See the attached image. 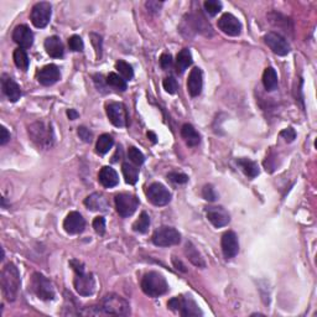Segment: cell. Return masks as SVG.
Masks as SVG:
<instances>
[{"label": "cell", "mask_w": 317, "mask_h": 317, "mask_svg": "<svg viewBox=\"0 0 317 317\" xmlns=\"http://www.w3.org/2000/svg\"><path fill=\"white\" fill-rule=\"evenodd\" d=\"M96 315L126 316L130 314V305L126 298L116 294H108L100 300L98 308L94 306Z\"/></svg>", "instance_id": "1"}, {"label": "cell", "mask_w": 317, "mask_h": 317, "mask_svg": "<svg viewBox=\"0 0 317 317\" xmlns=\"http://www.w3.org/2000/svg\"><path fill=\"white\" fill-rule=\"evenodd\" d=\"M20 284H22V279H20L19 269L12 263L5 265L2 272V291L8 301L16 300Z\"/></svg>", "instance_id": "2"}, {"label": "cell", "mask_w": 317, "mask_h": 317, "mask_svg": "<svg viewBox=\"0 0 317 317\" xmlns=\"http://www.w3.org/2000/svg\"><path fill=\"white\" fill-rule=\"evenodd\" d=\"M30 139L42 149H50L54 144V132L51 123L38 120L28 126V129Z\"/></svg>", "instance_id": "3"}, {"label": "cell", "mask_w": 317, "mask_h": 317, "mask_svg": "<svg viewBox=\"0 0 317 317\" xmlns=\"http://www.w3.org/2000/svg\"><path fill=\"white\" fill-rule=\"evenodd\" d=\"M142 290L150 298H158L168 292V284L165 278L156 272H150L142 276Z\"/></svg>", "instance_id": "4"}, {"label": "cell", "mask_w": 317, "mask_h": 317, "mask_svg": "<svg viewBox=\"0 0 317 317\" xmlns=\"http://www.w3.org/2000/svg\"><path fill=\"white\" fill-rule=\"evenodd\" d=\"M168 306L170 310L180 314L184 317H196L204 315L201 308H198L196 301L191 296H176V298H172L168 301Z\"/></svg>", "instance_id": "5"}, {"label": "cell", "mask_w": 317, "mask_h": 317, "mask_svg": "<svg viewBox=\"0 0 317 317\" xmlns=\"http://www.w3.org/2000/svg\"><path fill=\"white\" fill-rule=\"evenodd\" d=\"M31 290L38 298L44 301H51L54 298V289L48 278L40 272H34L31 278Z\"/></svg>", "instance_id": "6"}, {"label": "cell", "mask_w": 317, "mask_h": 317, "mask_svg": "<svg viewBox=\"0 0 317 317\" xmlns=\"http://www.w3.org/2000/svg\"><path fill=\"white\" fill-rule=\"evenodd\" d=\"M152 243L158 246H176L181 242V234L175 228L164 226L156 230L152 234Z\"/></svg>", "instance_id": "7"}, {"label": "cell", "mask_w": 317, "mask_h": 317, "mask_svg": "<svg viewBox=\"0 0 317 317\" xmlns=\"http://www.w3.org/2000/svg\"><path fill=\"white\" fill-rule=\"evenodd\" d=\"M51 14H52V8L48 2H40L35 4L31 10L30 19L31 22L35 28H44L48 25L51 20Z\"/></svg>", "instance_id": "8"}, {"label": "cell", "mask_w": 317, "mask_h": 317, "mask_svg": "<svg viewBox=\"0 0 317 317\" xmlns=\"http://www.w3.org/2000/svg\"><path fill=\"white\" fill-rule=\"evenodd\" d=\"M139 207V200L130 194H119L116 196V208L123 218L130 217Z\"/></svg>", "instance_id": "9"}, {"label": "cell", "mask_w": 317, "mask_h": 317, "mask_svg": "<svg viewBox=\"0 0 317 317\" xmlns=\"http://www.w3.org/2000/svg\"><path fill=\"white\" fill-rule=\"evenodd\" d=\"M106 116L116 128H123L128 123V114L123 103L110 102L106 106Z\"/></svg>", "instance_id": "10"}, {"label": "cell", "mask_w": 317, "mask_h": 317, "mask_svg": "<svg viewBox=\"0 0 317 317\" xmlns=\"http://www.w3.org/2000/svg\"><path fill=\"white\" fill-rule=\"evenodd\" d=\"M146 197L154 206H166L171 201V194L165 186L158 182L152 184L146 190Z\"/></svg>", "instance_id": "11"}, {"label": "cell", "mask_w": 317, "mask_h": 317, "mask_svg": "<svg viewBox=\"0 0 317 317\" xmlns=\"http://www.w3.org/2000/svg\"><path fill=\"white\" fill-rule=\"evenodd\" d=\"M264 41L268 48L278 56H286L290 52V45L286 38H282L280 34L276 32H268L265 34Z\"/></svg>", "instance_id": "12"}, {"label": "cell", "mask_w": 317, "mask_h": 317, "mask_svg": "<svg viewBox=\"0 0 317 317\" xmlns=\"http://www.w3.org/2000/svg\"><path fill=\"white\" fill-rule=\"evenodd\" d=\"M74 289L80 296H90L93 295L96 291V280L93 274H87V272H80L76 274L74 280Z\"/></svg>", "instance_id": "13"}, {"label": "cell", "mask_w": 317, "mask_h": 317, "mask_svg": "<svg viewBox=\"0 0 317 317\" xmlns=\"http://www.w3.org/2000/svg\"><path fill=\"white\" fill-rule=\"evenodd\" d=\"M218 28L222 31L223 34L228 36H238L242 32V24L234 16V15L226 12L220 18L217 22Z\"/></svg>", "instance_id": "14"}, {"label": "cell", "mask_w": 317, "mask_h": 317, "mask_svg": "<svg viewBox=\"0 0 317 317\" xmlns=\"http://www.w3.org/2000/svg\"><path fill=\"white\" fill-rule=\"evenodd\" d=\"M220 246H222V253L226 259L234 258L239 252V242L237 234L234 232H232V230L226 232L222 236Z\"/></svg>", "instance_id": "15"}, {"label": "cell", "mask_w": 317, "mask_h": 317, "mask_svg": "<svg viewBox=\"0 0 317 317\" xmlns=\"http://www.w3.org/2000/svg\"><path fill=\"white\" fill-rule=\"evenodd\" d=\"M64 228L68 234H80L86 228L84 218L78 212H70L64 220Z\"/></svg>", "instance_id": "16"}, {"label": "cell", "mask_w": 317, "mask_h": 317, "mask_svg": "<svg viewBox=\"0 0 317 317\" xmlns=\"http://www.w3.org/2000/svg\"><path fill=\"white\" fill-rule=\"evenodd\" d=\"M207 220L214 226L216 228H222L230 223V216L223 207H207L206 208Z\"/></svg>", "instance_id": "17"}, {"label": "cell", "mask_w": 317, "mask_h": 317, "mask_svg": "<svg viewBox=\"0 0 317 317\" xmlns=\"http://www.w3.org/2000/svg\"><path fill=\"white\" fill-rule=\"evenodd\" d=\"M12 40L22 48H30L34 44V34L26 25H18L12 31Z\"/></svg>", "instance_id": "18"}, {"label": "cell", "mask_w": 317, "mask_h": 317, "mask_svg": "<svg viewBox=\"0 0 317 317\" xmlns=\"http://www.w3.org/2000/svg\"><path fill=\"white\" fill-rule=\"evenodd\" d=\"M202 87H204V74H202L201 68L194 67L191 70L187 80V90H188L191 97H197L201 94Z\"/></svg>", "instance_id": "19"}, {"label": "cell", "mask_w": 317, "mask_h": 317, "mask_svg": "<svg viewBox=\"0 0 317 317\" xmlns=\"http://www.w3.org/2000/svg\"><path fill=\"white\" fill-rule=\"evenodd\" d=\"M61 78V74L56 64H48L38 72V80L42 86H52Z\"/></svg>", "instance_id": "20"}, {"label": "cell", "mask_w": 317, "mask_h": 317, "mask_svg": "<svg viewBox=\"0 0 317 317\" xmlns=\"http://www.w3.org/2000/svg\"><path fill=\"white\" fill-rule=\"evenodd\" d=\"M2 88L4 94L6 96L10 102H18L20 97H22V90H20L19 84L8 74H2Z\"/></svg>", "instance_id": "21"}, {"label": "cell", "mask_w": 317, "mask_h": 317, "mask_svg": "<svg viewBox=\"0 0 317 317\" xmlns=\"http://www.w3.org/2000/svg\"><path fill=\"white\" fill-rule=\"evenodd\" d=\"M84 204L88 210L90 211H100V212H108L109 211V204L108 200L102 194H90L87 198L84 200Z\"/></svg>", "instance_id": "22"}, {"label": "cell", "mask_w": 317, "mask_h": 317, "mask_svg": "<svg viewBox=\"0 0 317 317\" xmlns=\"http://www.w3.org/2000/svg\"><path fill=\"white\" fill-rule=\"evenodd\" d=\"M98 180H100V185L106 188H112L116 187L119 184V176L114 168L110 166H104L100 168V175H98Z\"/></svg>", "instance_id": "23"}, {"label": "cell", "mask_w": 317, "mask_h": 317, "mask_svg": "<svg viewBox=\"0 0 317 317\" xmlns=\"http://www.w3.org/2000/svg\"><path fill=\"white\" fill-rule=\"evenodd\" d=\"M44 45H45V50L48 56L54 57V58H61L64 56V44H62L58 36H50V38H46Z\"/></svg>", "instance_id": "24"}, {"label": "cell", "mask_w": 317, "mask_h": 317, "mask_svg": "<svg viewBox=\"0 0 317 317\" xmlns=\"http://www.w3.org/2000/svg\"><path fill=\"white\" fill-rule=\"evenodd\" d=\"M181 136L185 140L186 144L191 148L197 146L201 142V136H200L198 132L191 124H184L181 128Z\"/></svg>", "instance_id": "25"}, {"label": "cell", "mask_w": 317, "mask_h": 317, "mask_svg": "<svg viewBox=\"0 0 317 317\" xmlns=\"http://www.w3.org/2000/svg\"><path fill=\"white\" fill-rule=\"evenodd\" d=\"M185 254L190 262L197 268H206V263H204V258L200 254V252L197 250L196 246L191 243V242H187L185 246Z\"/></svg>", "instance_id": "26"}, {"label": "cell", "mask_w": 317, "mask_h": 317, "mask_svg": "<svg viewBox=\"0 0 317 317\" xmlns=\"http://www.w3.org/2000/svg\"><path fill=\"white\" fill-rule=\"evenodd\" d=\"M237 165L240 168V170L248 176L249 178H254L259 175V166L258 164L254 162V161L249 160V158H238Z\"/></svg>", "instance_id": "27"}, {"label": "cell", "mask_w": 317, "mask_h": 317, "mask_svg": "<svg viewBox=\"0 0 317 317\" xmlns=\"http://www.w3.org/2000/svg\"><path fill=\"white\" fill-rule=\"evenodd\" d=\"M192 64V54L188 48H184L178 52L176 57V71L178 74H184L187 68Z\"/></svg>", "instance_id": "28"}, {"label": "cell", "mask_w": 317, "mask_h": 317, "mask_svg": "<svg viewBox=\"0 0 317 317\" xmlns=\"http://www.w3.org/2000/svg\"><path fill=\"white\" fill-rule=\"evenodd\" d=\"M122 170H123L124 178H126V182L129 185H135L139 180V168L136 166H134L132 164L129 162H123L122 165Z\"/></svg>", "instance_id": "29"}, {"label": "cell", "mask_w": 317, "mask_h": 317, "mask_svg": "<svg viewBox=\"0 0 317 317\" xmlns=\"http://www.w3.org/2000/svg\"><path fill=\"white\" fill-rule=\"evenodd\" d=\"M114 145V139L112 135L109 134H102L97 140V144H96V152L98 155H106L109 150L113 148Z\"/></svg>", "instance_id": "30"}, {"label": "cell", "mask_w": 317, "mask_h": 317, "mask_svg": "<svg viewBox=\"0 0 317 317\" xmlns=\"http://www.w3.org/2000/svg\"><path fill=\"white\" fill-rule=\"evenodd\" d=\"M263 84L265 90H269V92L278 88V74L272 67L265 68L263 74Z\"/></svg>", "instance_id": "31"}, {"label": "cell", "mask_w": 317, "mask_h": 317, "mask_svg": "<svg viewBox=\"0 0 317 317\" xmlns=\"http://www.w3.org/2000/svg\"><path fill=\"white\" fill-rule=\"evenodd\" d=\"M149 227H150V217L146 212H142V214L139 216V218L132 223V230L138 233H142V234L146 233L148 230H149Z\"/></svg>", "instance_id": "32"}, {"label": "cell", "mask_w": 317, "mask_h": 317, "mask_svg": "<svg viewBox=\"0 0 317 317\" xmlns=\"http://www.w3.org/2000/svg\"><path fill=\"white\" fill-rule=\"evenodd\" d=\"M14 62L16 64L18 68H20L22 71H28V64H30V61H28V54L25 52L24 48H19L14 51Z\"/></svg>", "instance_id": "33"}, {"label": "cell", "mask_w": 317, "mask_h": 317, "mask_svg": "<svg viewBox=\"0 0 317 317\" xmlns=\"http://www.w3.org/2000/svg\"><path fill=\"white\" fill-rule=\"evenodd\" d=\"M106 82L109 87L114 88L116 90H120V92H124L126 90V80L116 74H109Z\"/></svg>", "instance_id": "34"}, {"label": "cell", "mask_w": 317, "mask_h": 317, "mask_svg": "<svg viewBox=\"0 0 317 317\" xmlns=\"http://www.w3.org/2000/svg\"><path fill=\"white\" fill-rule=\"evenodd\" d=\"M116 71L120 74V76L123 77L126 80H130L134 77V71H132V67L128 62L123 61V60H119L116 62Z\"/></svg>", "instance_id": "35"}, {"label": "cell", "mask_w": 317, "mask_h": 317, "mask_svg": "<svg viewBox=\"0 0 317 317\" xmlns=\"http://www.w3.org/2000/svg\"><path fill=\"white\" fill-rule=\"evenodd\" d=\"M128 156L130 158V161L134 165L140 166L145 162V156L139 149H136L135 146H130L128 149Z\"/></svg>", "instance_id": "36"}, {"label": "cell", "mask_w": 317, "mask_h": 317, "mask_svg": "<svg viewBox=\"0 0 317 317\" xmlns=\"http://www.w3.org/2000/svg\"><path fill=\"white\" fill-rule=\"evenodd\" d=\"M204 6V10H206L211 16H214V15H217L218 12L222 10V2H218V0H206Z\"/></svg>", "instance_id": "37"}, {"label": "cell", "mask_w": 317, "mask_h": 317, "mask_svg": "<svg viewBox=\"0 0 317 317\" xmlns=\"http://www.w3.org/2000/svg\"><path fill=\"white\" fill-rule=\"evenodd\" d=\"M68 46L70 50L74 51V52H82L83 48H84L83 40L78 35H74L68 38Z\"/></svg>", "instance_id": "38"}, {"label": "cell", "mask_w": 317, "mask_h": 317, "mask_svg": "<svg viewBox=\"0 0 317 317\" xmlns=\"http://www.w3.org/2000/svg\"><path fill=\"white\" fill-rule=\"evenodd\" d=\"M162 86L164 88H165V90L168 93H170V94H175L176 92H178V80H176L174 77H166L165 80H164L162 82Z\"/></svg>", "instance_id": "39"}, {"label": "cell", "mask_w": 317, "mask_h": 317, "mask_svg": "<svg viewBox=\"0 0 317 317\" xmlns=\"http://www.w3.org/2000/svg\"><path fill=\"white\" fill-rule=\"evenodd\" d=\"M168 178L172 181L174 184H178V185H182V184H186L188 181V176L181 172H170L168 175Z\"/></svg>", "instance_id": "40"}, {"label": "cell", "mask_w": 317, "mask_h": 317, "mask_svg": "<svg viewBox=\"0 0 317 317\" xmlns=\"http://www.w3.org/2000/svg\"><path fill=\"white\" fill-rule=\"evenodd\" d=\"M93 228L100 236H103L106 233V220L104 217H96L93 220Z\"/></svg>", "instance_id": "41"}, {"label": "cell", "mask_w": 317, "mask_h": 317, "mask_svg": "<svg viewBox=\"0 0 317 317\" xmlns=\"http://www.w3.org/2000/svg\"><path fill=\"white\" fill-rule=\"evenodd\" d=\"M202 196H204V200L210 202H214L217 200V194H216L214 188H213L212 185H206L202 190Z\"/></svg>", "instance_id": "42"}, {"label": "cell", "mask_w": 317, "mask_h": 317, "mask_svg": "<svg viewBox=\"0 0 317 317\" xmlns=\"http://www.w3.org/2000/svg\"><path fill=\"white\" fill-rule=\"evenodd\" d=\"M280 136H282V139H285V142H292L294 140H295V138H296L295 129L289 126V128H286V129H284V130L280 132Z\"/></svg>", "instance_id": "43"}, {"label": "cell", "mask_w": 317, "mask_h": 317, "mask_svg": "<svg viewBox=\"0 0 317 317\" xmlns=\"http://www.w3.org/2000/svg\"><path fill=\"white\" fill-rule=\"evenodd\" d=\"M78 136L84 142H92V139H93L92 132H90L88 128H86V126H80V128H78Z\"/></svg>", "instance_id": "44"}, {"label": "cell", "mask_w": 317, "mask_h": 317, "mask_svg": "<svg viewBox=\"0 0 317 317\" xmlns=\"http://www.w3.org/2000/svg\"><path fill=\"white\" fill-rule=\"evenodd\" d=\"M90 38H92V44L94 45L96 51H97V57L100 58V54H102V38L97 34H90Z\"/></svg>", "instance_id": "45"}, {"label": "cell", "mask_w": 317, "mask_h": 317, "mask_svg": "<svg viewBox=\"0 0 317 317\" xmlns=\"http://www.w3.org/2000/svg\"><path fill=\"white\" fill-rule=\"evenodd\" d=\"M160 64L164 70H168L172 66V56L170 54H162L160 57Z\"/></svg>", "instance_id": "46"}, {"label": "cell", "mask_w": 317, "mask_h": 317, "mask_svg": "<svg viewBox=\"0 0 317 317\" xmlns=\"http://www.w3.org/2000/svg\"><path fill=\"white\" fill-rule=\"evenodd\" d=\"M0 134H2L0 135V144L5 145L10 140V132L6 130L5 126H2V128H0Z\"/></svg>", "instance_id": "47"}, {"label": "cell", "mask_w": 317, "mask_h": 317, "mask_svg": "<svg viewBox=\"0 0 317 317\" xmlns=\"http://www.w3.org/2000/svg\"><path fill=\"white\" fill-rule=\"evenodd\" d=\"M161 5L162 2H146V8L149 9L150 12H158L160 10Z\"/></svg>", "instance_id": "48"}, {"label": "cell", "mask_w": 317, "mask_h": 317, "mask_svg": "<svg viewBox=\"0 0 317 317\" xmlns=\"http://www.w3.org/2000/svg\"><path fill=\"white\" fill-rule=\"evenodd\" d=\"M172 263H174V266H175L178 270H180V272H187L186 266L182 264V262L178 260V259L176 258V256H172Z\"/></svg>", "instance_id": "49"}, {"label": "cell", "mask_w": 317, "mask_h": 317, "mask_svg": "<svg viewBox=\"0 0 317 317\" xmlns=\"http://www.w3.org/2000/svg\"><path fill=\"white\" fill-rule=\"evenodd\" d=\"M67 116H68L71 120H76V119L80 116V114L76 109H68V110H67Z\"/></svg>", "instance_id": "50"}, {"label": "cell", "mask_w": 317, "mask_h": 317, "mask_svg": "<svg viewBox=\"0 0 317 317\" xmlns=\"http://www.w3.org/2000/svg\"><path fill=\"white\" fill-rule=\"evenodd\" d=\"M148 138H150V140H152V142H156V135H155L152 132H148Z\"/></svg>", "instance_id": "51"}, {"label": "cell", "mask_w": 317, "mask_h": 317, "mask_svg": "<svg viewBox=\"0 0 317 317\" xmlns=\"http://www.w3.org/2000/svg\"><path fill=\"white\" fill-rule=\"evenodd\" d=\"M118 149H119V150H118V152H116V154H122V150H120V148H118ZM116 160H118V158H116H116H113V160H112V161H113V162H116Z\"/></svg>", "instance_id": "52"}]
</instances>
